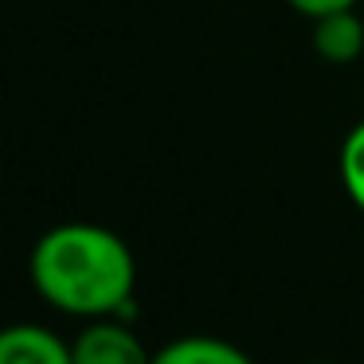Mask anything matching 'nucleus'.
I'll use <instances>...</instances> for the list:
<instances>
[{"label": "nucleus", "instance_id": "nucleus-4", "mask_svg": "<svg viewBox=\"0 0 364 364\" xmlns=\"http://www.w3.org/2000/svg\"><path fill=\"white\" fill-rule=\"evenodd\" d=\"M314 51L325 63H353L364 51V20L356 9L329 12V16L314 20Z\"/></svg>", "mask_w": 364, "mask_h": 364}, {"label": "nucleus", "instance_id": "nucleus-7", "mask_svg": "<svg viewBox=\"0 0 364 364\" xmlns=\"http://www.w3.org/2000/svg\"><path fill=\"white\" fill-rule=\"evenodd\" d=\"M294 12H301L306 20H321L329 12H345V9H356L360 0H286Z\"/></svg>", "mask_w": 364, "mask_h": 364}, {"label": "nucleus", "instance_id": "nucleus-6", "mask_svg": "<svg viewBox=\"0 0 364 364\" xmlns=\"http://www.w3.org/2000/svg\"><path fill=\"white\" fill-rule=\"evenodd\" d=\"M337 168H341L345 196L364 212V122H356V126L345 134V141H341V157H337Z\"/></svg>", "mask_w": 364, "mask_h": 364}, {"label": "nucleus", "instance_id": "nucleus-2", "mask_svg": "<svg viewBox=\"0 0 364 364\" xmlns=\"http://www.w3.org/2000/svg\"><path fill=\"white\" fill-rule=\"evenodd\" d=\"M71 356L75 364H153V353L122 317L87 321L82 333L71 341Z\"/></svg>", "mask_w": 364, "mask_h": 364}, {"label": "nucleus", "instance_id": "nucleus-3", "mask_svg": "<svg viewBox=\"0 0 364 364\" xmlns=\"http://www.w3.org/2000/svg\"><path fill=\"white\" fill-rule=\"evenodd\" d=\"M0 364H75L71 341L43 325L20 321L0 329Z\"/></svg>", "mask_w": 364, "mask_h": 364}, {"label": "nucleus", "instance_id": "nucleus-8", "mask_svg": "<svg viewBox=\"0 0 364 364\" xmlns=\"http://www.w3.org/2000/svg\"><path fill=\"white\" fill-rule=\"evenodd\" d=\"M309 364H333V360H309Z\"/></svg>", "mask_w": 364, "mask_h": 364}, {"label": "nucleus", "instance_id": "nucleus-5", "mask_svg": "<svg viewBox=\"0 0 364 364\" xmlns=\"http://www.w3.org/2000/svg\"><path fill=\"white\" fill-rule=\"evenodd\" d=\"M153 364H255L235 341L208 337V333H192V337H176L165 348L153 353Z\"/></svg>", "mask_w": 364, "mask_h": 364}, {"label": "nucleus", "instance_id": "nucleus-1", "mask_svg": "<svg viewBox=\"0 0 364 364\" xmlns=\"http://www.w3.org/2000/svg\"><path fill=\"white\" fill-rule=\"evenodd\" d=\"M28 278L36 294L67 317H126L134 309L137 259L118 231L75 220L36 239Z\"/></svg>", "mask_w": 364, "mask_h": 364}]
</instances>
